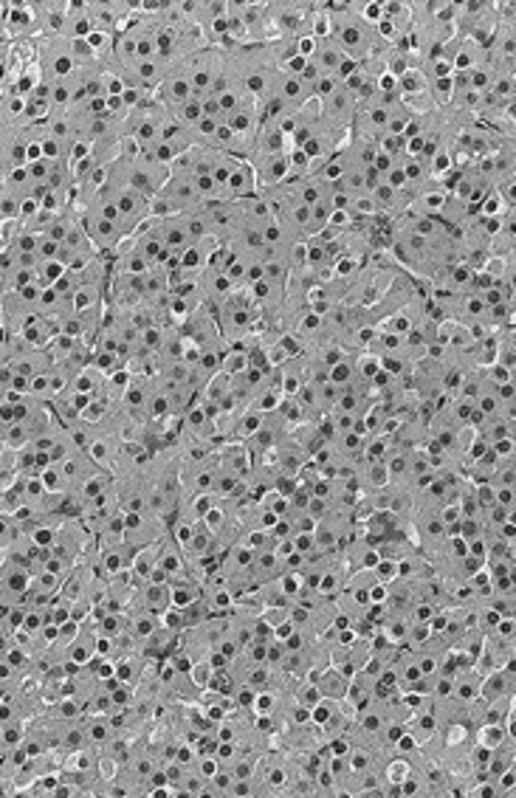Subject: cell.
<instances>
[{
	"label": "cell",
	"instance_id": "obj_1",
	"mask_svg": "<svg viewBox=\"0 0 516 798\" xmlns=\"http://www.w3.org/2000/svg\"><path fill=\"white\" fill-rule=\"evenodd\" d=\"M158 94H161V105L169 108V111L178 108V105H184V102H189V99L195 96L192 82H189L184 65H175V68H169V71L164 74V79L158 82Z\"/></svg>",
	"mask_w": 516,
	"mask_h": 798
},
{
	"label": "cell",
	"instance_id": "obj_2",
	"mask_svg": "<svg viewBox=\"0 0 516 798\" xmlns=\"http://www.w3.org/2000/svg\"><path fill=\"white\" fill-rule=\"evenodd\" d=\"M342 60H344V51L333 43V37H325V40H316V51H313V57L308 62H313L319 68V74H333L336 77Z\"/></svg>",
	"mask_w": 516,
	"mask_h": 798
},
{
	"label": "cell",
	"instance_id": "obj_3",
	"mask_svg": "<svg viewBox=\"0 0 516 798\" xmlns=\"http://www.w3.org/2000/svg\"><path fill=\"white\" fill-rule=\"evenodd\" d=\"M310 683H316V688L322 691V697H327V699H344V694H347V688H350V677L344 675V672H339L336 666L333 669H322Z\"/></svg>",
	"mask_w": 516,
	"mask_h": 798
},
{
	"label": "cell",
	"instance_id": "obj_4",
	"mask_svg": "<svg viewBox=\"0 0 516 798\" xmlns=\"http://www.w3.org/2000/svg\"><path fill=\"white\" fill-rule=\"evenodd\" d=\"M426 88H429V79H426V74L420 68H409L406 74L398 77V94L403 99L406 96H420V94H426Z\"/></svg>",
	"mask_w": 516,
	"mask_h": 798
},
{
	"label": "cell",
	"instance_id": "obj_5",
	"mask_svg": "<svg viewBox=\"0 0 516 798\" xmlns=\"http://www.w3.org/2000/svg\"><path fill=\"white\" fill-rule=\"evenodd\" d=\"M359 480H361V485H370L373 491H384V488H387V482H389L387 462H384V460L370 462V465L359 474Z\"/></svg>",
	"mask_w": 516,
	"mask_h": 798
},
{
	"label": "cell",
	"instance_id": "obj_6",
	"mask_svg": "<svg viewBox=\"0 0 516 798\" xmlns=\"http://www.w3.org/2000/svg\"><path fill=\"white\" fill-rule=\"evenodd\" d=\"M172 116L184 124V127H195L198 121H201V116H203V108H201V96H192L189 102H184V105H178V108H172Z\"/></svg>",
	"mask_w": 516,
	"mask_h": 798
},
{
	"label": "cell",
	"instance_id": "obj_7",
	"mask_svg": "<svg viewBox=\"0 0 516 798\" xmlns=\"http://www.w3.org/2000/svg\"><path fill=\"white\" fill-rule=\"evenodd\" d=\"M359 375H356V364L353 361H347V358H342L339 364H333L330 370H327V381L330 384H336V387H350L353 381H356Z\"/></svg>",
	"mask_w": 516,
	"mask_h": 798
},
{
	"label": "cell",
	"instance_id": "obj_8",
	"mask_svg": "<svg viewBox=\"0 0 516 798\" xmlns=\"http://www.w3.org/2000/svg\"><path fill=\"white\" fill-rule=\"evenodd\" d=\"M262 423H265V415L262 412H257V409H252V412H243L240 418H237V423H235V432L240 435V438H254L259 429H262Z\"/></svg>",
	"mask_w": 516,
	"mask_h": 798
},
{
	"label": "cell",
	"instance_id": "obj_9",
	"mask_svg": "<svg viewBox=\"0 0 516 798\" xmlns=\"http://www.w3.org/2000/svg\"><path fill=\"white\" fill-rule=\"evenodd\" d=\"M220 370L226 375H237V372H246L249 370V353L246 350H229L220 355Z\"/></svg>",
	"mask_w": 516,
	"mask_h": 798
},
{
	"label": "cell",
	"instance_id": "obj_10",
	"mask_svg": "<svg viewBox=\"0 0 516 798\" xmlns=\"http://www.w3.org/2000/svg\"><path fill=\"white\" fill-rule=\"evenodd\" d=\"M111 412V404H108V398L105 395H99V398H94L82 412H79V421L85 423V426H91V423H99L105 415Z\"/></svg>",
	"mask_w": 516,
	"mask_h": 798
},
{
	"label": "cell",
	"instance_id": "obj_11",
	"mask_svg": "<svg viewBox=\"0 0 516 798\" xmlns=\"http://www.w3.org/2000/svg\"><path fill=\"white\" fill-rule=\"evenodd\" d=\"M342 587H344V572H339L336 567H330V570H325L322 575H319L316 592H319V595H333V592H339Z\"/></svg>",
	"mask_w": 516,
	"mask_h": 798
},
{
	"label": "cell",
	"instance_id": "obj_12",
	"mask_svg": "<svg viewBox=\"0 0 516 798\" xmlns=\"http://www.w3.org/2000/svg\"><path fill=\"white\" fill-rule=\"evenodd\" d=\"M339 88H342V82H339L333 74H322V77L313 82V99L325 102V99H327V96H333Z\"/></svg>",
	"mask_w": 516,
	"mask_h": 798
},
{
	"label": "cell",
	"instance_id": "obj_13",
	"mask_svg": "<svg viewBox=\"0 0 516 798\" xmlns=\"http://www.w3.org/2000/svg\"><path fill=\"white\" fill-rule=\"evenodd\" d=\"M322 699V691L316 688V683H310V680H305V683L299 685L296 691H293V702L296 705H305V708H313L316 702Z\"/></svg>",
	"mask_w": 516,
	"mask_h": 798
},
{
	"label": "cell",
	"instance_id": "obj_14",
	"mask_svg": "<svg viewBox=\"0 0 516 798\" xmlns=\"http://www.w3.org/2000/svg\"><path fill=\"white\" fill-rule=\"evenodd\" d=\"M426 91H432L434 105H446V102H452V96H454V82H452V77H446V79H432V85H429Z\"/></svg>",
	"mask_w": 516,
	"mask_h": 798
},
{
	"label": "cell",
	"instance_id": "obj_15",
	"mask_svg": "<svg viewBox=\"0 0 516 798\" xmlns=\"http://www.w3.org/2000/svg\"><path fill=\"white\" fill-rule=\"evenodd\" d=\"M40 150H43V158H45V161H62V158H65V153H68V150H65V144H62V141H57V138H54V135H48V133L40 138Z\"/></svg>",
	"mask_w": 516,
	"mask_h": 798
},
{
	"label": "cell",
	"instance_id": "obj_16",
	"mask_svg": "<svg viewBox=\"0 0 516 798\" xmlns=\"http://www.w3.org/2000/svg\"><path fill=\"white\" fill-rule=\"evenodd\" d=\"M215 499H218L215 494H195V497H192V505H189V508H192V519H203V516L212 511Z\"/></svg>",
	"mask_w": 516,
	"mask_h": 798
},
{
	"label": "cell",
	"instance_id": "obj_17",
	"mask_svg": "<svg viewBox=\"0 0 516 798\" xmlns=\"http://www.w3.org/2000/svg\"><path fill=\"white\" fill-rule=\"evenodd\" d=\"M37 785H40V787H28L31 796H54L57 787H60V779H57V776H40Z\"/></svg>",
	"mask_w": 516,
	"mask_h": 798
},
{
	"label": "cell",
	"instance_id": "obj_18",
	"mask_svg": "<svg viewBox=\"0 0 516 798\" xmlns=\"http://www.w3.org/2000/svg\"><path fill=\"white\" fill-rule=\"evenodd\" d=\"M426 71L432 74V79H446V77H452V74H454V68H452V62H449V60H443V57H437V60H432ZM426 71H423V74H426Z\"/></svg>",
	"mask_w": 516,
	"mask_h": 798
},
{
	"label": "cell",
	"instance_id": "obj_19",
	"mask_svg": "<svg viewBox=\"0 0 516 798\" xmlns=\"http://www.w3.org/2000/svg\"><path fill=\"white\" fill-rule=\"evenodd\" d=\"M356 271H359V260H353V257H339L336 265H333L336 277H353Z\"/></svg>",
	"mask_w": 516,
	"mask_h": 798
},
{
	"label": "cell",
	"instance_id": "obj_20",
	"mask_svg": "<svg viewBox=\"0 0 516 798\" xmlns=\"http://www.w3.org/2000/svg\"><path fill=\"white\" fill-rule=\"evenodd\" d=\"M491 452L497 457H514V438H503V440H494L491 443Z\"/></svg>",
	"mask_w": 516,
	"mask_h": 798
}]
</instances>
